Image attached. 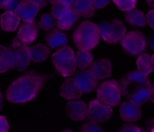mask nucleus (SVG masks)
<instances>
[{
	"label": "nucleus",
	"instance_id": "1",
	"mask_svg": "<svg viewBox=\"0 0 154 132\" xmlns=\"http://www.w3.org/2000/svg\"><path fill=\"white\" fill-rule=\"evenodd\" d=\"M48 75L29 70L15 79L6 90V98L13 104H23L34 100L48 81Z\"/></svg>",
	"mask_w": 154,
	"mask_h": 132
},
{
	"label": "nucleus",
	"instance_id": "2",
	"mask_svg": "<svg viewBox=\"0 0 154 132\" xmlns=\"http://www.w3.org/2000/svg\"><path fill=\"white\" fill-rule=\"evenodd\" d=\"M151 87L148 76L138 71L130 72L120 80L122 95L140 107L150 100Z\"/></svg>",
	"mask_w": 154,
	"mask_h": 132
},
{
	"label": "nucleus",
	"instance_id": "3",
	"mask_svg": "<svg viewBox=\"0 0 154 132\" xmlns=\"http://www.w3.org/2000/svg\"><path fill=\"white\" fill-rule=\"evenodd\" d=\"M101 34L98 25L89 20L81 22L73 34V40L79 50H91L100 40Z\"/></svg>",
	"mask_w": 154,
	"mask_h": 132
},
{
	"label": "nucleus",
	"instance_id": "4",
	"mask_svg": "<svg viewBox=\"0 0 154 132\" xmlns=\"http://www.w3.org/2000/svg\"><path fill=\"white\" fill-rule=\"evenodd\" d=\"M52 62L59 75L69 77L75 74L77 64L75 54L69 46H64L57 50L52 55Z\"/></svg>",
	"mask_w": 154,
	"mask_h": 132
},
{
	"label": "nucleus",
	"instance_id": "5",
	"mask_svg": "<svg viewBox=\"0 0 154 132\" xmlns=\"http://www.w3.org/2000/svg\"><path fill=\"white\" fill-rule=\"evenodd\" d=\"M123 51L131 56H137L146 52L147 39L141 32L135 30L126 33L120 41Z\"/></svg>",
	"mask_w": 154,
	"mask_h": 132
},
{
	"label": "nucleus",
	"instance_id": "6",
	"mask_svg": "<svg viewBox=\"0 0 154 132\" xmlns=\"http://www.w3.org/2000/svg\"><path fill=\"white\" fill-rule=\"evenodd\" d=\"M121 95L120 85L115 80L102 82L96 89L97 99L111 106H117L120 104Z\"/></svg>",
	"mask_w": 154,
	"mask_h": 132
},
{
	"label": "nucleus",
	"instance_id": "7",
	"mask_svg": "<svg viewBox=\"0 0 154 132\" xmlns=\"http://www.w3.org/2000/svg\"><path fill=\"white\" fill-rule=\"evenodd\" d=\"M8 48L11 51L14 60L13 70L24 71L31 62L30 50L28 45L23 44L16 37L13 39Z\"/></svg>",
	"mask_w": 154,
	"mask_h": 132
},
{
	"label": "nucleus",
	"instance_id": "8",
	"mask_svg": "<svg viewBox=\"0 0 154 132\" xmlns=\"http://www.w3.org/2000/svg\"><path fill=\"white\" fill-rule=\"evenodd\" d=\"M112 106L99 99H94L89 102L87 117L88 121L99 124H104L109 121L112 116Z\"/></svg>",
	"mask_w": 154,
	"mask_h": 132
},
{
	"label": "nucleus",
	"instance_id": "9",
	"mask_svg": "<svg viewBox=\"0 0 154 132\" xmlns=\"http://www.w3.org/2000/svg\"><path fill=\"white\" fill-rule=\"evenodd\" d=\"M88 106L83 100H69L66 105L68 117L73 121H84L87 117Z\"/></svg>",
	"mask_w": 154,
	"mask_h": 132
},
{
	"label": "nucleus",
	"instance_id": "10",
	"mask_svg": "<svg viewBox=\"0 0 154 132\" xmlns=\"http://www.w3.org/2000/svg\"><path fill=\"white\" fill-rule=\"evenodd\" d=\"M75 79L83 94L93 92L97 87L98 80L90 70H81L76 74Z\"/></svg>",
	"mask_w": 154,
	"mask_h": 132
},
{
	"label": "nucleus",
	"instance_id": "11",
	"mask_svg": "<svg viewBox=\"0 0 154 132\" xmlns=\"http://www.w3.org/2000/svg\"><path fill=\"white\" fill-rule=\"evenodd\" d=\"M60 94L66 100H77L82 96V91L77 83L75 78L66 77L62 84L60 89Z\"/></svg>",
	"mask_w": 154,
	"mask_h": 132
},
{
	"label": "nucleus",
	"instance_id": "12",
	"mask_svg": "<svg viewBox=\"0 0 154 132\" xmlns=\"http://www.w3.org/2000/svg\"><path fill=\"white\" fill-rule=\"evenodd\" d=\"M38 28V26L35 21L24 22L19 28L17 38L24 44H31L37 37Z\"/></svg>",
	"mask_w": 154,
	"mask_h": 132
},
{
	"label": "nucleus",
	"instance_id": "13",
	"mask_svg": "<svg viewBox=\"0 0 154 132\" xmlns=\"http://www.w3.org/2000/svg\"><path fill=\"white\" fill-rule=\"evenodd\" d=\"M119 111L120 118L126 122H135L141 118V110L140 106L129 100L123 102L120 104Z\"/></svg>",
	"mask_w": 154,
	"mask_h": 132
},
{
	"label": "nucleus",
	"instance_id": "14",
	"mask_svg": "<svg viewBox=\"0 0 154 132\" xmlns=\"http://www.w3.org/2000/svg\"><path fill=\"white\" fill-rule=\"evenodd\" d=\"M90 70L98 80H104L110 77L112 72V66L109 59L101 58L95 61L90 67Z\"/></svg>",
	"mask_w": 154,
	"mask_h": 132
},
{
	"label": "nucleus",
	"instance_id": "15",
	"mask_svg": "<svg viewBox=\"0 0 154 132\" xmlns=\"http://www.w3.org/2000/svg\"><path fill=\"white\" fill-rule=\"evenodd\" d=\"M48 46L53 49L61 48L67 44V36L65 33L62 32L57 28H54L46 33L45 37Z\"/></svg>",
	"mask_w": 154,
	"mask_h": 132
},
{
	"label": "nucleus",
	"instance_id": "16",
	"mask_svg": "<svg viewBox=\"0 0 154 132\" xmlns=\"http://www.w3.org/2000/svg\"><path fill=\"white\" fill-rule=\"evenodd\" d=\"M40 8L30 1L22 2L17 12V15L23 22L34 21Z\"/></svg>",
	"mask_w": 154,
	"mask_h": 132
},
{
	"label": "nucleus",
	"instance_id": "17",
	"mask_svg": "<svg viewBox=\"0 0 154 132\" xmlns=\"http://www.w3.org/2000/svg\"><path fill=\"white\" fill-rule=\"evenodd\" d=\"M20 22V18L17 14L5 11L0 16V26L3 31L14 32Z\"/></svg>",
	"mask_w": 154,
	"mask_h": 132
},
{
	"label": "nucleus",
	"instance_id": "18",
	"mask_svg": "<svg viewBox=\"0 0 154 132\" xmlns=\"http://www.w3.org/2000/svg\"><path fill=\"white\" fill-rule=\"evenodd\" d=\"M126 34V28L124 24L118 20H113L111 22V30L107 43L108 44H115L121 40Z\"/></svg>",
	"mask_w": 154,
	"mask_h": 132
},
{
	"label": "nucleus",
	"instance_id": "19",
	"mask_svg": "<svg viewBox=\"0 0 154 132\" xmlns=\"http://www.w3.org/2000/svg\"><path fill=\"white\" fill-rule=\"evenodd\" d=\"M72 8L78 16L85 18L92 17L96 10L91 0H75Z\"/></svg>",
	"mask_w": 154,
	"mask_h": 132
},
{
	"label": "nucleus",
	"instance_id": "20",
	"mask_svg": "<svg viewBox=\"0 0 154 132\" xmlns=\"http://www.w3.org/2000/svg\"><path fill=\"white\" fill-rule=\"evenodd\" d=\"M31 61L35 63L45 62L49 57L51 51L49 47L45 44H37L29 47Z\"/></svg>",
	"mask_w": 154,
	"mask_h": 132
},
{
	"label": "nucleus",
	"instance_id": "21",
	"mask_svg": "<svg viewBox=\"0 0 154 132\" xmlns=\"http://www.w3.org/2000/svg\"><path fill=\"white\" fill-rule=\"evenodd\" d=\"M78 19L79 16L71 8L57 19V26L58 28L61 30H69L78 20Z\"/></svg>",
	"mask_w": 154,
	"mask_h": 132
},
{
	"label": "nucleus",
	"instance_id": "22",
	"mask_svg": "<svg viewBox=\"0 0 154 132\" xmlns=\"http://www.w3.org/2000/svg\"><path fill=\"white\" fill-rule=\"evenodd\" d=\"M14 60L13 54L8 47L0 45V74L13 69Z\"/></svg>",
	"mask_w": 154,
	"mask_h": 132
},
{
	"label": "nucleus",
	"instance_id": "23",
	"mask_svg": "<svg viewBox=\"0 0 154 132\" xmlns=\"http://www.w3.org/2000/svg\"><path fill=\"white\" fill-rule=\"evenodd\" d=\"M125 20L127 23L133 26L144 27L147 23L146 16L144 13L136 8L126 11L125 14Z\"/></svg>",
	"mask_w": 154,
	"mask_h": 132
},
{
	"label": "nucleus",
	"instance_id": "24",
	"mask_svg": "<svg viewBox=\"0 0 154 132\" xmlns=\"http://www.w3.org/2000/svg\"><path fill=\"white\" fill-rule=\"evenodd\" d=\"M138 71L145 76H148L154 70V64L152 62V56L147 52H144L138 56L136 60Z\"/></svg>",
	"mask_w": 154,
	"mask_h": 132
},
{
	"label": "nucleus",
	"instance_id": "25",
	"mask_svg": "<svg viewBox=\"0 0 154 132\" xmlns=\"http://www.w3.org/2000/svg\"><path fill=\"white\" fill-rule=\"evenodd\" d=\"M77 67L81 70H85L93 64V56L89 50H79L75 54Z\"/></svg>",
	"mask_w": 154,
	"mask_h": 132
},
{
	"label": "nucleus",
	"instance_id": "26",
	"mask_svg": "<svg viewBox=\"0 0 154 132\" xmlns=\"http://www.w3.org/2000/svg\"><path fill=\"white\" fill-rule=\"evenodd\" d=\"M57 25L56 18L51 14L46 13L44 14L40 18L38 26L39 28L45 32H48L53 29L54 27Z\"/></svg>",
	"mask_w": 154,
	"mask_h": 132
},
{
	"label": "nucleus",
	"instance_id": "27",
	"mask_svg": "<svg viewBox=\"0 0 154 132\" xmlns=\"http://www.w3.org/2000/svg\"><path fill=\"white\" fill-rule=\"evenodd\" d=\"M79 132H105V130L99 124L88 121L81 124Z\"/></svg>",
	"mask_w": 154,
	"mask_h": 132
},
{
	"label": "nucleus",
	"instance_id": "28",
	"mask_svg": "<svg viewBox=\"0 0 154 132\" xmlns=\"http://www.w3.org/2000/svg\"><path fill=\"white\" fill-rule=\"evenodd\" d=\"M113 2L118 9L122 11L126 12L135 8L137 0H113Z\"/></svg>",
	"mask_w": 154,
	"mask_h": 132
},
{
	"label": "nucleus",
	"instance_id": "29",
	"mask_svg": "<svg viewBox=\"0 0 154 132\" xmlns=\"http://www.w3.org/2000/svg\"><path fill=\"white\" fill-rule=\"evenodd\" d=\"M70 8H71L69 7V6L66 5V4H63V3L60 2H57L52 4L51 14L56 19H58L62 14H63L65 12L67 11Z\"/></svg>",
	"mask_w": 154,
	"mask_h": 132
},
{
	"label": "nucleus",
	"instance_id": "30",
	"mask_svg": "<svg viewBox=\"0 0 154 132\" xmlns=\"http://www.w3.org/2000/svg\"><path fill=\"white\" fill-rule=\"evenodd\" d=\"M100 32V34L102 36L104 41L107 43L109 37L110 30H111V22H102L99 25H98Z\"/></svg>",
	"mask_w": 154,
	"mask_h": 132
},
{
	"label": "nucleus",
	"instance_id": "31",
	"mask_svg": "<svg viewBox=\"0 0 154 132\" xmlns=\"http://www.w3.org/2000/svg\"><path fill=\"white\" fill-rule=\"evenodd\" d=\"M21 3H22L21 0H9L4 9L5 10V11H10L12 13L17 14Z\"/></svg>",
	"mask_w": 154,
	"mask_h": 132
},
{
	"label": "nucleus",
	"instance_id": "32",
	"mask_svg": "<svg viewBox=\"0 0 154 132\" xmlns=\"http://www.w3.org/2000/svg\"><path fill=\"white\" fill-rule=\"evenodd\" d=\"M119 132H141V129L135 124L127 123L122 126Z\"/></svg>",
	"mask_w": 154,
	"mask_h": 132
},
{
	"label": "nucleus",
	"instance_id": "33",
	"mask_svg": "<svg viewBox=\"0 0 154 132\" xmlns=\"http://www.w3.org/2000/svg\"><path fill=\"white\" fill-rule=\"evenodd\" d=\"M9 130V124L7 118L4 116H0V132H8Z\"/></svg>",
	"mask_w": 154,
	"mask_h": 132
},
{
	"label": "nucleus",
	"instance_id": "34",
	"mask_svg": "<svg viewBox=\"0 0 154 132\" xmlns=\"http://www.w3.org/2000/svg\"><path fill=\"white\" fill-rule=\"evenodd\" d=\"M96 9H102L109 4L111 0H91Z\"/></svg>",
	"mask_w": 154,
	"mask_h": 132
},
{
	"label": "nucleus",
	"instance_id": "35",
	"mask_svg": "<svg viewBox=\"0 0 154 132\" xmlns=\"http://www.w3.org/2000/svg\"><path fill=\"white\" fill-rule=\"evenodd\" d=\"M146 20L148 25L152 29H154V8L151 9L147 12L146 15Z\"/></svg>",
	"mask_w": 154,
	"mask_h": 132
},
{
	"label": "nucleus",
	"instance_id": "36",
	"mask_svg": "<svg viewBox=\"0 0 154 132\" xmlns=\"http://www.w3.org/2000/svg\"><path fill=\"white\" fill-rule=\"evenodd\" d=\"M29 1L34 3L35 4L38 6L39 8L45 7L48 4V0H29Z\"/></svg>",
	"mask_w": 154,
	"mask_h": 132
},
{
	"label": "nucleus",
	"instance_id": "37",
	"mask_svg": "<svg viewBox=\"0 0 154 132\" xmlns=\"http://www.w3.org/2000/svg\"><path fill=\"white\" fill-rule=\"evenodd\" d=\"M147 44L150 46V47L153 50L154 52V34H152V35L147 39Z\"/></svg>",
	"mask_w": 154,
	"mask_h": 132
},
{
	"label": "nucleus",
	"instance_id": "38",
	"mask_svg": "<svg viewBox=\"0 0 154 132\" xmlns=\"http://www.w3.org/2000/svg\"><path fill=\"white\" fill-rule=\"evenodd\" d=\"M59 2L63 4H66V5L69 6V7L72 8V5H73L74 2H75V0H59Z\"/></svg>",
	"mask_w": 154,
	"mask_h": 132
},
{
	"label": "nucleus",
	"instance_id": "39",
	"mask_svg": "<svg viewBox=\"0 0 154 132\" xmlns=\"http://www.w3.org/2000/svg\"><path fill=\"white\" fill-rule=\"evenodd\" d=\"M9 2V0H0V10L5 8L6 4Z\"/></svg>",
	"mask_w": 154,
	"mask_h": 132
},
{
	"label": "nucleus",
	"instance_id": "40",
	"mask_svg": "<svg viewBox=\"0 0 154 132\" xmlns=\"http://www.w3.org/2000/svg\"><path fill=\"white\" fill-rule=\"evenodd\" d=\"M150 100L154 104V83L152 85V87H151V93H150Z\"/></svg>",
	"mask_w": 154,
	"mask_h": 132
},
{
	"label": "nucleus",
	"instance_id": "41",
	"mask_svg": "<svg viewBox=\"0 0 154 132\" xmlns=\"http://www.w3.org/2000/svg\"><path fill=\"white\" fill-rule=\"evenodd\" d=\"M3 100H4V98H3L2 93V92H1V91H0V110H1L2 107Z\"/></svg>",
	"mask_w": 154,
	"mask_h": 132
},
{
	"label": "nucleus",
	"instance_id": "42",
	"mask_svg": "<svg viewBox=\"0 0 154 132\" xmlns=\"http://www.w3.org/2000/svg\"><path fill=\"white\" fill-rule=\"evenodd\" d=\"M146 2H147V4L150 7L153 8H154V0H146Z\"/></svg>",
	"mask_w": 154,
	"mask_h": 132
},
{
	"label": "nucleus",
	"instance_id": "43",
	"mask_svg": "<svg viewBox=\"0 0 154 132\" xmlns=\"http://www.w3.org/2000/svg\"><path fill=\"white\" fill-rule=\"evenodd\" d=\"M48 1L50 2L51 3V4H54V3L57 2H59V0H48Z\"/></svg>",
	"mask_w": 154,
	"mask_h": 132
},
{
	"label": "nucleus",
	"instance_id": "44",
	"mask_svg": "<svg viewBox=\"0 0 154 132\" xmlns=\"http://www.w3.org/2000/svg\"><path fill=\"white\" fill-rule=\"evenodd\" d=\"M62 132H75V131L70 130V129H66V130H63V131H62Z\"/></svg>",
	"mask_w": 154,
	"mask_h": 132
},
{
	"label": "nucleus",
	"instance_id": "45",
	"mask_svg": "<svg viewBox=\"0 0 154 132\" xmlns=\"http://www.w3.org/2000/svg\"><path fill=\"white\" fill-rule=\"evenodd\" d=\"M152 62H153V63L154 64V53H153V55L152 56Z\"/></svg>",
	"mask_w": 154,
	"mask_h": 132
},
{
	"label": "nucleus",
	"instance_id": "46",
	"mask_svg": "<svg viewBox=\"0 0 154 132\" xmlns=\"http://www.w3.org/2000/svg\"><path fill=\"white\" fill-rule=\"evenodd\" d=\"M151 132H154V125H153V127L151 128Z\"/></svg>",
	"mask_w": 154,
	"mask_h": 132
},
{
	"label": "nucleus",
	"instance_id": "47",
	"mask_svg": "<svg viewBox=\"0 0 154 132\" xmlns=\"http://www.w3.org/2000/svg\"><path fill=\"white\" fill-rule=\"evenodd\" d=\"M22 2H25V1H28V0H21Z\"/></svg>",
	"mask_w": 154,
	"mask_h": 132
}]
</instances>
